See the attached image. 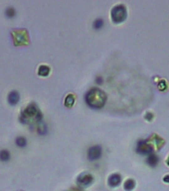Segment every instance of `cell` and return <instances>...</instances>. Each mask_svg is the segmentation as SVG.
Here are the masks:
<instances>
[{"label": "cell", "instance_id": "6da1fadb", "mask_svg": "<svg viewBox=\"0 0 169 191\" xmlns=\"http://www.w3.org/2000/svg\"><path fill=\"white\" fill-rule=\"evenodd\" d=\"M86 103L94 109H103L107 102V95L98 88L91 89L85 96Z\"/></svg>", "mask_w": 169, "mask_h": 191}, {"label": "cell", "instance_id": "7a4b0ae2", "mask_svg": "<svg viewBox=\"0 0 169 191\" xmlns=\"http://www.w3.org/2000/svg\"><path fill=\"white\" fill-rule=\"evenodd\" d=\"M42 119V114L39 111V109L35 103L29 105L24 111L21 113L20 115V121L23 124H28L31 120L41 121Z\"/></svg>", "mask_w": 169, "mask_h": 191}, {"label": "cell", "instance_id": "3957f363", "mask_svg": "<svg viewBox=\"0 0 169 191\" xmlns=\"http://www.w3.org/2000/svg\"><path fill=\"white\" fill-rule=\"evenodd\" d=\"M110 15H112L113 22L115 23V24H119V23L124 22L126 19V16H127L125 6H124V5H122V4L116 5V6H114L112 9Z\"/></svg>", "mask_w": 169, "mask_h": 191}, {"label": "cell", "instance_id": "277c9868", "mask_svg": "<svg viewBox=\"0 0 169 191\" xmlns=\"http://www.w3.org/2000/svg\"><path fill=\"white\" fill-rule=\"evenodd\" d=\"M12 36L14 37V43L16 46L26 45L29 43V37L26 30H14L12 31Z\"/></svg>", "mask_w": 169, "mask_h": 191}, {"label": "cell", "instance_id": "5b68a950", "mask_svg": "<svg viewBox=\"0 0 169 191\" xmlns=\"http://www.w3.org/2000/svg\"><path fill=\"white\" fill-rule=\"evenodd\" d=\"M136 152L139 154H152L153 152V146H151L149 140L145 141H139L136 146Z\"/></svg>", "mask_w": 169, "mask_h": 191}, {"label": "cell", "instance_id": "8992f818", "mask_svg": "<svg viewBox=\"0 0 169 191\" xmlns=\"http://www.w3.org/2000/svg\"><path fill=\"white\" fill-rule=\"evenodd\" d=\"M77 182L81 187H88L94 182V177L90 173H82L78 176Z\"/></svg>", "mask_w": 169, "mask_h": 191}, {"label": "cell", "instance_id": "52a82bcc", "mask_svg": "<svg viewBox=\"0 0 169 191\" xmlns=\"http://www.w3.org/2000/svg\"><path fill=\"white\" fill-rule=\"evenodd\" d=\"M103 149L100 146H94L88 150V158L90 161H95L102 157Z\"/></svg>", "mask_w": 169, "mask_h": 191}, {"label": "cell", "instance_id": "ba28073f", "mask_svg": "<svg viewBox=\"0 0 169 191\" xmlns=\"http://www.w3.org/2000/svg\"><path fill=\"white\" fill-rule=\"evenodd\" d=\"M121 181V176L119 174H118V173H114V174H112L108 179V185L110 187H116L119 186V183Z\"/></svg>", "mask_w": 169, "mask_h": 191}, {"label": "cell", "instance_id": "9c48e42d", "mask_svg": "<svg viewBox=\"0 0 169 191\" xmlns=\"http://www.w3.org/2000/svg\"><path fill=\"white\" fill-rule=\"evenodd\" d=\"M20 100V95L17 91H11L8 95V103L10 105L15 106Z\"/></svg>", "mask_w": 169, "mask_h": 191}, {"label": "cell", "instance_id": "30bf717a", "mask_svg": "<svg viewBox=\"0 0 169 191\" xmlns=\"http://www.w3.org/2000/svg\"><path fill=\"white\" fill-rule=\"evenodd\" d=\"M159 162V158H158V156L155 155V154H150L148 157L146 158V163L151 166V167H155L157 164H158Z\"/></svg>", "mask_w": 169, "mask_h": 191}, {"label": "cell", "instance_id": "8fae6325", "mask_svg": "<svg viewBox=\"0 0 169 191\" xmlns=\"http://www.w3.org/2000/svg\"><path fill=\"white\" fill-rule=\"evenodd\" d=\"M38 74H39V76L47 77L48 75L50 74V68L48 66H45V65L40 66L39 69H38Z\"/></svg>", "mask_w": 169, "mask_h": 191}, {"label": "cell", "instance_id": "7c38bea8", "mask_svg": "<svg viewBox=\"0 0 169 191\" xmlns=\"http://www.w3.org/2000/svg\"><path fill=\"white\" fill-rule=\"evenodd\" d=\"M135 187V181L133 179H127L125 180L124 184V188L126 191H131L133 188Z\"/></svg>", "mask_w": 169, "mask_h": 191}, {"label": "cell", "instance_id": "4fadbf2b", "mask_svg": "<svg viewBox=\"0 0 169 191\" xmlns=\"http://www.w3.org/2000/svg\"><path fill=\"white\" fill-rule=\"evenodd\" d=\"M15 143L18 147H25L27 146V140L24 136H18L16 137Z\"/></svg>", "mask_w": 169, "mask_h": 191}, {"label": "cell", "instance_id": "5bb4252c", "mask_svg": "<svg viewBox=\"0 0 169 191\" xmlns=\"http://www.w3.org/2000/svg\"><path fill=\"white\" fill-rule=\"evenodd\" d=\"M74 103H75V97L74 95H68L66 97V99H65V107L67 108H71L74 106Z\"/></svg>", "mask_w": 169, "mask_h": 191}, {"label": "cell", "instance_id": "9a60e30c", "mask_svg": "<svg viewBox=\"0 0 169 191\" xmlns=\"http://www.w3.org/2000/svg\"><path fill=\"white\" fill-rule=\"evenodd\" d=\"M10 159V152L7 149L0 150V160L1 161H8Z\"/></svg>", "mask_w": 169, "mask_h": 191}, {"label": "cell", "instance_id": "2e32d148", "mask_svg": "<svg viewBox=\"0 0 169 191\" xmlns=\"http://www.w3.org/2000/svg\"><path fill=\"white\" fill-rule=\"evenodd\" d=\"M103 19H101V18H98V19L95 20L94 24H92V27H94L95 29H97V30L103 28Z\"/></svg>", "mask_w": 169, "mask_h": 191}, {"label": "cell", "instance_id": "e0dca14e", "mask_svg": "<svg viewBox=\"0 0 169 191\" xmlns=\"http://www.w3.org/2000/svg\"><path fill=\"white\" fill-rule=\"evenodd\" d=\"M5 15H6L8 18H12L15 16V9L13 7H8L5 10Z\"/></svg>", "mask_w": 169, "mask_h": 191}, {"label": "cell", "instance_id": "ac0fdd59", "mask_svg": "<svg viewBox=\"0 0 169 191\" xmlns=\"http://www.w3.org/2000/svg\"><path fill=\"white\" fill-rule=\"evenodd\" d=\"M38 132L40 135H46V134H47V127H46V125H40L38 127Z\"/></svg>", "mask_w": 169, "mask_h": 191}, {"label": "cell", "instance_id": "d6986e66", "mask_svg": "<svg viewBox=\"0 0 169 191\" xmlns=\"http://www.w3.org/2000/svg\"><path fill=\"white\" fill-rule=\"evenodd\" d=\"M166 88H167L166 82H165L164 80H161L160 82H159V84H158V89H159L160 91H165Z\"/></svg>", "mask_w": 169, "mask_h": 191}, {"label": "cell", "instance_id": "ffe728a7", "mask_svg": "<svg viewBox=\"0 0 169 191\" xmlns=\"http://www.w3.org/2000/svg\"><path fill=\"white\" fill-rule=\"evenodd\" d=\"M152 119H153V114L151 113H147L146 114H145V119H147L148 121L152 120Z\"/></svg>", "mask_w": 169, "mask_h": 191}, {"label": "cell", "instance_id": "44dd1931", "mask_svg": "<svg viewBox=\"0 0 169 191\" xmlns=\"http://www.w3.org/2000/svg\"><path fill=\"white\" fill-rule=\"evenodd\" d=\"M96 83L98 84V85L103 84V78H102V77H98V78L96 79Z\"/></svg>", "mask_w": 169, "mask_h": 191}, {"label": "cell", "instance_id": "7402d4cb", "mask_svg": "<svg viewBox=\"0 0 169 191\" xmlns=\"http://www.w3.org/2000/svg\"><path fill=\"white\" fill-rule=\"evenodd\" d=\"M163 181H164L165 183H169V175H165L164 177H163Z\"/></svg>", "mask_w": 169, "mask_h": 191}, {"label": "cell", "instance_id": "603a6c76", "mask_svg": "<svg viewBox=\"0 0 169 191\" xmlns=\"http://www.w3.org/2000/svg\"><path fill=\"white\" fill-rule=\"evenodd\" d=\"M167 164L169 165V156H168V159H167Z\"/></svg>", "mask_w": 169, "mask_h": 191}]
</instances>
